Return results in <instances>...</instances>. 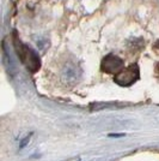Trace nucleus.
Masks as SVG:
<instances>
[{
  "mask_svg": "<svg viewBox=\"0 0 159 161\" xmlns=\"http://www.w3.org/2000/svg\"><path fill=\"white\" fill-rule=\"evenodd\" d=\"M153 48H154V51H157V53H159V40L154 43V46H153Z\"/></svg>",
  "mask_w": 159,
  "mask_h": 161,
  "instance_id": "nucleus-5",
  "label": "nucleus"
},
{
  "mask_svg": "<svg viewBox=\"0 0 159 161\" xmlns=\"http://www.w3.org/2000/svg\"><path fill=\"white\" fill-rule=\"evenodd\" d=\"M125 66V61L120 57L115 54H108L103 58L100 63V70L105 74H114L116 75L120 72Z\"/></svg>",
  "mask_w": 159,
  "mask_h": 161,
  "instance_id": "nucleus-3",
  "label": "nucleus"
},
{
  "mask_svg": "<svg viewBox=\"0 0 159 161\" xmlns=\"http://www.w3.org/2000/svg\"><path fill=\"white\" fill-rule=\"evenodd\" d=\"M14 48H16V52L19 57L20 61L25 65L28 70L30 72H36L38 71V69L41 67V61L40 57L35 53V51L31 48L24 45L18 37H14Z\"/></svg>",
  "mask_w": 159,
  "mask_h": 161,
  "instance_id": "nucleus-1",
  "label": "nucleus"
},
{
  "mask_svg": "<svg viewBox=\"0 0 159 161\" xmlns=\"http://www.w3.org/2000/svg\"><path fill=\"white\" fill-rule=\"evenodd\" d=\"M140 72H139V67L136 64H132L128 67L122 69L120 72L115 75L114 80L115 83H117L121 87H129L134 84L136 80H139Z\"/></svg>",
  "mask_w": 159,
  "mask_h": 161,
  "instance_id": "nucleus-2",
  "label": "nucleus"
},
{
  "mask_svg": "<svg viewBox=\"0 0 159 161\" xmlns=\"http://www.w3.org/2000/svg\"><path fill=\"white\" fill-rule=\"evenodd\" d=\"M156 76H157V77L159 78V64L157 65V66H156Z\"/></svg>",
  "mask_w": 159,
  "mask_h": 161,
  "instance_id": "nucleus-6",
  "label": "nucleus"
},
{
  "mask_svg": "<svg viewBox=\"0 0 159 161\" xmlns=\"http://www.w3.org/2000/svg\"><path fill=\"white\" fill-rule=\"evenodd\" d=\"M78 77V71L75 66H67V69L64 70V78L67 80V82L69 80H75Z\"/></svg>",
  "mask_w": 159,
  "mask_h": 161,
  "instance_id": "nucleus-4",
  "label": "nucleus"
}]
</instances>
